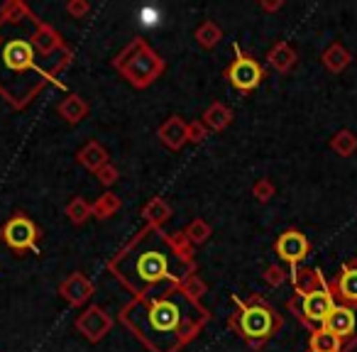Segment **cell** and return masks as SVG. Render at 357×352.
<instances>
[{
	"label": "cell",
	"mask_w": 357,
	"mask_h": 352,
	"mask_svg": "<svg viewBox=\"0 0 357 352\" xmlns=\"http://www.w3.org/2000/svg\"><path fill=\"white\" fill-rule=\"evenodd\" d=\"M110 269L118 274L137 293L142 301H152V298L167 296L162 286L174 291V286H181L191 272V262L184 259L176 250L172 247L169 238L159 233L154 225L139 233L118 257L110 262Z\"/></svg>",
	"instance_id": "6da1fadb"
},
{
	"label": "cell",
	"mask_w": 357,
	"mask_h": 352,
	"mask_svg": "<svg viewBox=\"0 0 357 352\" xmlns=\"http://www.w3.org/2000/svg\"><path fill=\"white\" fill-rule=\"evenodd\" d=\"M204 308L181 291L152 301H135L123 311V323L130 326L154 352H174L181 342L196 335L204 323Z\"/></svg>",
	"instance_id": "7a4b0ae2"
},
{
	"label": "cell",
	"mask_w": 357,
	"mask_h": 352,
	"mask_svg": "<svg viewBox=\"0 0 357 352\" xmlns=\"http://www.w3.org/2000/svg\"><path fill=\"white\" fill-rule=\"evenodd\" d=\"M238 303V313L230 318V326L240 332L248 342H252L255 347H259L262 342H267L274 332H279L282 328V316L274 311L272 306L262 301V298H252L250 303L235 301Z\"/></svg>",
	"instance_id": "3957f363"
},
{
	"label": "cell",
	"mask_w": 357,
	"mask_h": 352,
	"mask_svg": "<svg viewBox=\"0 0 357 352\" xmlns=\"http://www.w3.org/2000/svg\"><path fill=\"white\" fill-rule=\"evenodd\" d=\"M118 71L137 89H147L154 79H159V74L164 71L162 56L154 49H149L142 40H135L123 54L115 59Z\"/></svg>",
	"instance_id": "277c9868"
},
{
	"label": "cell",
	"mask_w": 357,
	"mask_h": 352,
	"mask_svg": "<svg viewBox=\"0 0 357 352\" xmlns=\"http://www.w3.org/2000/svg\"><path fill=\"white\" fill-rule=\"evenodd\" d=\"M335 296H333L331 286L316 289V291L306 293V296H294L289 301V311L308 328V330H318L323 328L326 318L331 316V311L335 308Z\"/></svg>",
	"instance_id": "5b68a950"
},
{
	"label": "cell",
	"mask_w": 357,
	"mask_h": 352,
	"mask_svg": "<svg viewBox=\"0 0 357 352\" xmlns=\"http://www.w3.org/2000/svg\"><path fill=\"white\" fill-rule=\"evenodd\" d=\"M235 52H238V59H235L233 64L228 66V71H225V79H228L238 91H243V93H250V91H255L259 84H262L264 69L252 59V56L243 54L238 45H235Z\"/></svg>",
	"instance_id": "8992f818"
},
{
	"label": "cell",
	"mask_w": 357,
	"mask_h": 352,
	"mask_svg": "<svg viewBox=\"0 0 357 352\" xmlns=\"http://www.w3.org/2000/svg\"><path fill=\"white\" fill-rule=\"evenodd\" d=\"M323 328L335 332L337 337L345 340V352H350L357 345V306H345V303H335L331 316L326 318Z\"/></svg>",
	"instance_id": "52a82bcc"
},
{
	"label": "cell",
	"mask_w": 357,
	"mask_h": 352,
	"mask_svg": "<svg viewBox=\"0 0 357 352\" xmlns=\"http://www.w3.org/2000/svg\"><path fill=\"white\" fill-rule=\"evenodd\" d=\"M37 235H40L37 225L32 223L30 218H25V215L10 218L3 225V240H6L8 247L17 250V252H25V250L37 252V250H40L37 247Z\"/></svg>",
	"instance_id": "ba28073f"
},
{
	"label": "cell",
	"mask_w": 357,
	"mask_h": 352,
	"mask_svg": "<svg viewBox=\"0 0 357 352\" xmlns=\"http://www.w3.org/2000/svg\"><path fill=\"white\" fill-rule=\"evenodd\" d=\"M274 252L279 254L282 262H287L291 269H296L308 257V252H311V243H308V238L301 230H284L277 238V243H274Z\"/></svg>",
	"instance_id": "9c48e42d"
},
{
	"label": "cell",
	"mask_w": 357,
	"mask_h": 352,
	"mask_svg": "<svg viewBox=\"0 0 357 352\" xmlns=\"http://www.w3.org/2000/svg\"><path fill=\"white\" fill-rule=\"evenodd\" d=\"M0 64L6 66L13 74H22L27 69H35V47L27 40H10L3 49H0Z\"/></svg>",
	"instance_id": "30bf717a"
},
{
	"label": "cell",
	"mask_w": 357,
	"mask_h": 352,
	"mask_svg": "<svg viewBox=\"0 0 357 352\" xmlns=\"http://www.w3.org/2000/svg\"><path fill=\"white\" fill-rule=\"evenodd\" d=\"M328 286H331L337 303L357 306V259H347L340 267V274Z\"/></svg>",
	"instance_id": "8fae6325"
},
{
	"label": "cell",
	"mask_w": 357,
	"mask_h": 352,
	"mask_svg": "<svg viewBox=\"0 0 357 352\" xmlns=\"http://www.w3.org/2000/svg\"><path fill=\"white\" fill-rule=\"evenodd\" d=\"M76 328H79V332H84L86 340L98 342V340H103L105 332L113 328V318H110L103 308L91 306L76 318Z\"/></svg>",
	"instance_id": "7c38bea8"
},
{
	"label": "cell",
	"mask_w": 357,
	"mask_h": 352,
	"mask_svg": "<svg viewBox=\"0 0 357 352\" xmlns=\"http://www.w3.org/2000/svg\"><path fill=\"white\" fill-rule=\"evenodd\" d=\"M59 293L71 303V306H81V303L89 301L91 293H93V284H91L81 272H74L69 279H64V282H61Z\"/></svg>",
	"instance_id": "4fadbf2b"
},
{
	"label": "cell",
	"mask_w": 357,
	"mask_h": 352,
	"mask_svg": "<svg viewBox=\"0 0 357 352\" xmlns=\"http://www.w3.org/2000/svg\"><path fill=\"white\" fill-rule=\"evenodd\" d=\"M159 139H162L169 149L176 152V149H181L189 142V125L178 118V115H172V118H169L167 123H162V128H159Z\"/></svg>",
	"instance_id": "5bb4252c"
},
{
	"label": "cell",
	"mask_w": 357,
	"mask_h": 352,
	"mask_svg": "<svg viewBox=\"0 0 357 352\" xmlns=\"http://www.w3.org/2000/svg\"><path fill=\"white\" fill-rule=\"evenodd\" d=\"M291 282H294V291H296V296H306V293L316 291V289L328 286L323 272L316 267L291 269Z\"/></svg>",
	"instance_id": "9a60e30c"
},
{
	"label": "cell",
	"mask_w": 357,
	"mask_h": 352,
	"mask_svg": "<svg viewBox=\"0 0 357 352\" xmlns=\"http://www.w3.org/2000/svg\"><path fill=\"white\" fill-rule=\"evenodd\" d=\"M296 59H298L296 49H294V47L289 45V42H284V40L277 42V45L267 52L269 66H272V69H277L279 74H287V71H291L294 64H296Z\"/></svg>",
	"instance_id": "2e32d148"
},
{
	"label": "cell",
	"mask_w": 357,
	"mask_h": 352,
	"mask_svg": "<svg viewBox=\"0 0 357 352\" xmlns=\"http://www.w3.org/2000/svg\"><path fill=\"white\" fill-rule=\"evenodd\" d=\"M308 350L311 352H345V340L337 337L335 332L326 330V328H318V330L311 332Z\"/></svg>",
	"instance_id": "e0dca14e"
},
{
	"label": "cell",
	"mask_w": 357,
	"mask_h": 352,
	"mask_svg": "<svg viewBox=\"0 0 357 352\" xmlns=\"http://www.w3.org/2000/svg\"><path fill=\"white\" fill-rule=\"evenodd\" d=\"M321 61H323V66L331 71V74H342V71L352 64V54L340 45V42H333V45L323 52Z\"/></svg>",
	"instance_id": "ac0fdd59"
},
{
	"label": "cell",
	"mask_w": 357,
	"mask_h": 352,
	"mask_svg": "<svg viewBox=\"0 0 357 352\" xmlns=\"http://www.w3.org/2000/svg\"><path fill=\"white\" fill-rule=\"evenodd\" d=\"M32 47L40 54H52V52H56L61 47L59 32L50 25H37L35 32H32Z\"/></svg>",
	"instance_id": "d6986e66"
},
{
	"label": "cell",
	"mask_w": 357,
	"mask_h": 352,
	"mask_svg": "<svg viewBox=\"0 0 357 352\" xmlns=\"http://www.w3.org/2000/svg\"><path fill=\"white\" fill-rule=\"evenodd\" d=\"M201 123H204L208 130H213V132H220V130H225L230 123H233V110L223 103H213L204 113V120H201Z\"/></svg>",
	"instance_id": "ffe728a7"
},
{
	"label": "cell",
	"mask_w": 357,
	"mask_h": 352,
	"mask_svg": "<svg viewBox=\"0 0 357 352\" xmlns=\"http://www.w3.org/2000/svg\"><path fill=\"white\" fill-rule=\"evenodd\" d=\"M59 115L66 123H81L89 115V103L81 95H66L59 103Z\"/></svg>",
	"instance_id": "44dd1931"
},
{
	"label": "cell",
	"mask_w": 357,
	"mask_h": 352,
	"mask_svg": "<svg viewBox=\"0 0 357 352\" xmlns=\"http://www.w3.org/2000/svg\"><path fill=\"white\" fill-rule=\"evenodd\" d=\"M79 159L81 164H84L89 171H98L103 164H108L110 159H108V152L103 149V144H98V142H89L84 149L79 152Z\"/></svg>",
	"instance_id": "7402d4cb"
},
{
	"label": "cell",
	"mask_w": 357,
	"mask_h": 352,
	"mask_svg": "<svg viewBox=\"0 0 357 352\" xmlns=\"http://www.w3.org/2000/svg\"><path fill=\"white\" fill-rule=\"evenodd\" d=\"M331 149L337 157H352L357 149V135L352 130H337L331 137Z\"/></svg>",
	"instance_id": "603a6c76"
},
{
	"label": "cell",
	"mask_w": 357,
	"mask_h": 352,
	"mask_svg": "<svg viewBox=\"0 0 357 352\" xmlns=\"http://www.w3.org/2000/svg\"><path fill=\"white\" fill-rule=\"evenodd\" d=\"M142 215L147 218L149 225H154V228H159L162 223H167L169 215H172V208H169V204L164 199H152L147 206L142 208Z\"/></svg>",
	"instance_id": "cb8c5ba5"
},
{
	"label": "cell",
	"mask_w": 357,
	"mask_h": 352,
	"mask_svg": "<svg viewBox=\"0 0 357 352\" xmlns=\"http://www.w3.org/2000/svg\"><path fill=\"white\" fill-rule=\"evenodd\" d=\"M220 40H223V32H220V27L215 25L213 20H206L196 27V42H199L204 49H213Z\"/></svg>",
	"instance_id": "d4e9b609"
},
{
	"label": "cell",
	"mask_w": 357,
	"mask_h": 352,
	"mask_svg": "<svg viewBox=\"0 0 357 352\" xmlns=\"http://www.w3.org/2000/svg\"><path fill=\"white\" fill-rule=\"evenodd\" d=\"M120 199L115 194H103L98 201H96L91 208H93V215L96 218H110V215H115L120 211Z\"/></svg>",
	"instance_id": "484cf974"
},
{
	"label": "cell",
	"mask_w": 357,
	"mask_h": 352,
	"mask_svg": "<svg viewBox=\"0 0 357 352\" xmlns=\"http://www.w3.org/2000/svg\"><path fill=\"white\" fill-rule=\"evenodd\" d=\"M66 215H69L71 223L81 225V223H86L91 215H93V208H91L89 201H84V199H79V196H76V199L69 201V206H66Z\"/></svg>",
	"instance_id": "4316f807"
},
{
	"label": "cell",
	"mask_w": 357,
	"mask_h": 352,
	"mask_svg": "<svg viewBox=\"0 0 357 352\" xmlns=\"http://www.w3.org/2000/svg\"><path fill=\"white\" fill-rule=\"evenodd\" d=\"M0 15H3V20H6V22L30 20V10H27V6H25V3H20V0H10V3H6Z\"/></svg>",
	"instance_id": "83f0119b"
},
{
	"label": "cell",
	"mask_w": 357,
	"mask_h": 352,
	"mask_svg": "<svg viewBox=\"0 0 357 352\" xmlns=\"http://www.w3.org/2000/svg\"><path fill=\"white\" fill-rule=\"evenodd\" d=\"M184 233H186V238H189V243H191V245H204L206 240L211 238L208 223H206V220H201V218H196L194 223H191L189 228L184 230Z\"/></svg>",
	"instance_id": "f1b7e54d"
},
{
	"label": "cell",
	"mask_w": 357,
	"mask_h": 352,
	"mask_svg": "<svg viewBox=\"0 0 357 352\" xmlns=\"http://www.w3.org/2000/svg\"><path fill=\"white\" fill-rule=\"evenodd\" d=\"M178 291L184 293V296H189L191 301H196L199 296H204V291H206V284L201 282L196 274H189V277L181 282V286H178Z\"/></svg>",
	"instance_id": "f546056e"
},
{
	"label": "cell",
	"mask_w": 357,
	"mask_h": 352,
	"mask_svg": "<svg viewBox=\"0 0 357 352\" xmlns=\"http://www.w3.org/2000/svg\"><path fill=\"white\" fill-rule=\"evenodd\" d=\"M274 191H277V189H274V184L269 179H259V181H255V184H252V196L259 201V204H267V201L274 196Z\"/></svg>",
	"instance_id": "4dcf8cb0"
},
{
	"label": "cell",
	"mask_w": 357,
	"mask_h": 352,
	"mask_svg": "<svg viewBox=\"0 0 357 352\" xmlns=\"http://www.w3.org/2000/svg\"><path fill=\"white\" fill-rule=\"evenodd\" d=\"M287 277H289V274L284 272L279 264H272V267L264 269V282H267L269 286H282V284L287 282Z\"/></svg>",
	"instance_id": "1f68e13d"
},
{
	"label": "cell",
	"mask_w": 357,
	"mask_h": 352,
	"mask_svg": "<svg viewBox=\"0 0 357 352\" xmlns=\"http://www.w3.org/2000/svg\"><path fill=\"white\" fill-rule=\"evenodd\" d=\"M96 176H98V181L103 186H113L115 181H118V169L113 167V164H103V167L98 169V171H96Z\"/></svg>",
	"instance_id": "d6a6232c"
},
{
	"label": "cell",
	"mask_w": 357,
	"mask_h": 352,
	"mask_svg": "<svg viewBox=\"0 0 357 352\" xmlns=\"http://www.w3.org/2000/svg\"><path fill=\"white\" fill-rule=\"evenodd\" d=\"M66 10H69V15H74L76 20H79V17L89 15L91 6H89V3H86V0H71L69 6H66Z\"/></svg>",
	"instance_id": "836d02e7"
},
{
	"label": "cell",
	"mask_w": 357,
	"mask_h": 352,
	"mask_svg": "<svg viewBox=\"0 0 357 352\" xmlns=\"http://www.w3.org/2000/svg\"><path fill=\"white\" fill-rule=\"evenodd\" d=\"M206 132H208V128H206L204 123H191L189 125V142H194V144L204 142Z\"/></svg>",
	"instance_id": "e575fe53"
},
{
	"label": "cell",
	"mask_w": 357,
	"mask_h": 352,
	"mask_svg": "<svg viewBox=\"0 0 357 352\" xmlns=\"http://www.w3.org/2000/svg\"><path fill=\"white\" fill-rule=\"evenodd\" d=\"M259 8H262V10H267V13H277L279 8H284V0H274V3L262 0V3H259Z\"/></svg>",
	"instance_id": "d590c367"
},
{
	"label": "cell",
	"mask_w": 357,
	"mask_h": 352,
	"mask_svg": "<svg viewBox=\"0 0 357 352\" xmlns=\"http://www.w3.org/2000/svg\"><path fill=\"white\" fill-rule=\"evenodd\" d=\"M306 352H311V350H306Z\"/></svg>",
	"instance_id": "8d00e7d4"
},
{
	"label": "cell",
	"mask_w": 357,
	"mask_h": 352,
	"mask_svg": "<svg viewBox=\"0 0 357 352\" xmlns=\"http://www.w3.org/2000/svg\"><path fill=\"white\" fill-rule=\"evenodd\" d=\"M0 42H3V40H0Z\"/></svg>",
	"instance_id": "74e56055"
}]
</instances>
